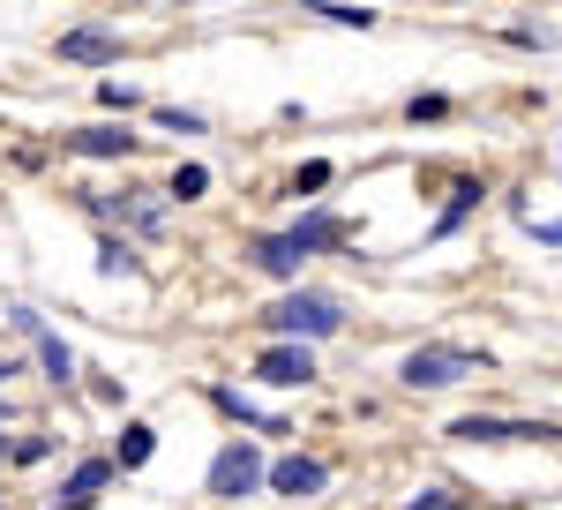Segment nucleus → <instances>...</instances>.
I'll list each match as a JSON object with an SVG mask.
<instances>
[{
	"mask_svg": "<svg viewBox=\"0 0 562 510\" xmlns=\"http://www.w3.org/2000/svg\"><path fill=\"white\" fill-rule=\"evenodd\" d=\"M338 323H346V308L330 293H293V300L270 308V331H278V339H330Z\"/></svg>",
	"mask_w": 562,
	"mask_h": 510,
	"instance_id": "1",
	"label": "nucleus"
},
{
	"mask_svg": "<svg viewBox=\"0 0 562 510\" xmlns=\"http://www.w3.org/2000/svg\"><path fill=\"white\" fill-rule=\"evenodd\" d=\"M473 376V353H458V345H420V353H405V390H450V382Z\"/></svg>",
	"mask_w": 562,
	"mask_h": 510,
	"instance_id": "2",
	"label": "nucleus"
},
{
	"mask_svg": "<svg viewBox=\"0 0 562 510\" xmlns=\"http://www.w3.org/2000/svg\"><path fill=\"white\" fill-rule=\"evenodd\" d=\"M256 480H262L256 443H225V451H217V466H211V496H248Z\"/></svg>",
	"mask_w": 562,
	"mask_h": 510,
	"instance_id": "3",
	"label": "nucleus"
},
{
	"mask_svg": "<svg viewBox=\"0 0 562 510\" xmlns=\"http://www.w3.org/2000/svg\"><path fill=\"white\" fill-rule=\"evenodd\" d=\"M315 376V353H307L301 339H285V345H270L262 353V382H278V390H293V382Z\"/></svg>",
	"mask_w": 562,
	"mask_h": 510,
	"instance_id": "4",
	"label": "nucleus"
},
{
	"mask_svg": "<svg viewBox=\"0 0 562 510\" xmlns=\"http://www.w3.org/2000/svg\"><path fill=\"white\" fill-rule=\"evenodd\" d=\"M323 480H330V473L315 466V458H278V466H270V488H278V496H315Z\"/></svg>",
	"mask_w": 562,
	"mask_h": 510,
	"instance_id": "5",
	"label": "nucleus"
},
{
	"mask_svg": "<svg viewBox=\"0 0 562 510\" xmlns=\"http://www.w3.org/2000/svg\"><path fill=\"white\" fill-rule=\"evenodd\" d=\"M68 143H76L83 158H128V151H135V135H128V127H76Z\"/></svg>",
	"mask_w": 562,
	"mask_h": 510,
	"instance_id": "6",
	"label": "nucleus"
},
{
	"mask_svg": "<svg viewBox=\"0 0 562 510\" xmlns=\"http://www.w3.org/2000/svg\"><path fill=\"white\" fill-rule=\"evenodd\" d=\"M60 53H68V60H113L121 45H113V31H68Z\"/></svg>",
	"mask_w": 562,
	"mask_h": 510,
	"instance_id": "7",
	"label": "nucleus"
},
{
	"mask_svg": "<svg viewBox=\"0 0 562 510\" xmlns=\"http://www.w3.org/2000/svg\"><path fill=\"white\" fill-rule=\"evenodd\" d=\"M98 480H105V458H83V466L68 473V496H60V503H53V510H83V503H90V488H98Z\"/></svg>",
	"mask_w": 562,
	"mask_h": 510,
	"instance_id": "8",
	"label": "nucleus"
},
{
	"mask_svg": "<svg viewBox=\"0 0 562 510\" xmlns=\"http://www.w3.org/2000/svg\"><path fill=\"white\" fill-rule=\"evenodd\" d=\"M256 263H262V270H278V278H293V270H301V248H293V241L278 233V241H262Z\"/></svg>",
	"mask_w": 562,
	"mask_h": 510,
	"instance_id": "9",
	"label": "nucleus"
},
{
	"mask_svg": "<svg viewBox=\"0 0 562 510\" xmlns=\"http://www.w3.org/2000/svg\"><path fill=\"white\" fill-rule=\"evenodd\" d=\"M38 361H45V376H53V382H68V376H76V353H68L60 339H45V331H38Z\"/></svg>",
	"mask_w": 562,
	"mask_h": 510,
	"instance_id": "10",
	"label": "nucleus"
},
{
	"mask_svg": "<svg viewBox=\"0 0 562 510\" xmlns=\"http://www.w3.org/2000/svg\"><path fill=\"white\" fill-rule=\"evenodd\" d=\"M285 241H293V248H323V241H338V225H330V218H307V225H293V233H285Z\"/></svg>",
	"mask_w": 562,
	"mask_h": 510,
	"instance_id": "11",
	"label": "nucleus"
},
{
	"mask_svg": "<svg viewBox=\"0 0 562 510\" xmlns=\"http://www.w3.org/2000/svg\"><path fill=\"white\" fill-rule=\"evenodd\" d=\"M150 451H158V435H150V428L135 421L128 435H121V466H143V458H150Z\"/></svg>",
	"mask_w": 562,
	"mask_h": 510,
	"instance_id": "12",
	"label": "nucleus"
},
{
	"mask_svg": "<svg viewBox=\"0 0 562 510\" xmlns=\"http://www.w3.org/2000/svg\"><path fill=\"white\" fill-rule=\"evenodd\" d=\"M450 435H465V443H510V428H503V421H480V413H473V421H458Z\"/></svg>",
	"mask_w": 562,
	"mask_h": 510,
	"instance_id": "13",
	"label": "nucleus"
},
{
	"mask_svg": "<svg viewBox=\"0 0 562 510\" xmlns=\"http://www.w3.org/2000/svg\"><path fill=\"white\" fill-rule=\"evenodd\" d=\"M307 15H330V23H346V31H368V23H375L368 8H330V0H323V8H307Z\"/></svg>",
	"mask_w": 562,
	"mask_h": 510,
	"instance_id": "14",
	"label": "nucleus"
},
{
	"mask_svg": "<svg viewBox=\"0 0 562 510\" xmlns=\"http://www.w3.org/2000/svg\"><path fill=\"white\" fill-rule=\"evenodd\" d=\"M203 188H211V173H203V166H180L173 173V196H180V203H188V196H203Z\"/></svg>",
	"mask_w": 562,
	"mask_h": 510,
	"instance_id": "15",
	"label": "nucleus"
},
{
	"mask_svg": "<svg viewBox=\"0 0 562 510\" xmlns=\"http://www.w3.org/2000/svg\"><path fill=\"white\" fill-rule=\"evenodd\" d=\"M323 180H330V166H323V158H315V166H301V180H293V196H301V188H307V196H315V188H323Z\"/></svg>",
	"mask_w": 562,
	"mask_h": 510,
	"instance_id": "16",
	"label": "nucleus"
},
{
	"mask_svg": "<svg viewBox=\"0 0 562 510\" xmlns=\"http://www.w3.org/2000/svg\"><path fill=\"white\" fill-rule=\"evenodd\" d=\"M413 510H458V496H413Z\"/></svg>",
	"mask_w": 562,
	"mask_h": 510,
	"instance_id": "17",
	"label": "nucleus"
},
{
	"mask_svg": "<svg viewBox=\"0 0 562 510\" xmlns=\"http://www.w3.org/2000/svg\"><path fill=\"white\" fill-rule=\"evenodd\" d=\"M540 241H562V218H548V225H540Z\"/></svg>",
	"mask_w": 562,
	"mask_h": 510,
	"instance_id": "18",
	"label": "nucleus"
},
{
	"mask_svg": "<svg viewBox=\"0 0 562 510\" xmlns=\"http://www.w3.org/2000/svg\"><path fill=\"white\" fill-rule=\"evenodd\" d=\"M0 458H8V435H0Z\"/></svg>",
	"mask_w": 562,
	"mask_h": 510,
	"instance_id": "19",
	"label": "nucleus"
},
{
	"mask_svg": "<svg viewBox=\"0 0 562 510\" xmlns=\"http://www.w3.org/2000/svg\"><path fill=\"white\" fill-rule=\"evenodd\" d=\"M0 376H8V361H0Z\"/></svg>",
	"mask_w": 562,
	"mask_h": 510,
	"instance_id": "20",
	"label": "nucleus"
}]
</instances>
